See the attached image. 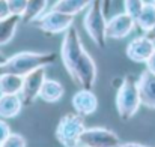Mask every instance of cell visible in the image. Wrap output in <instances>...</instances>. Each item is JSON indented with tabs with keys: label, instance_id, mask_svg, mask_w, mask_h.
<instances>
[{
	"label": "cell",
	"instance_id": "e0dca14e",
	"mask_svg": "<svg viewBox=\"0 0 155 147\" xmlns=\"http://www.w3.org/2000/svg\"><path fill=\"white\" fill-rule=\"evenodd\" d=\"M23 87V77L15 74L0 75V95H20Z\"/></svg>",
	"mask_w": 155,
	"mask_h": 147
},
{
	"label": "cell",
	"instance_id": "cb8c5ba5",
	"mask_svg": "<svg viewBox=\"0 0 155 147\" xmlns=\"http://www.w3.org/2000/svg\"><path fill=\"white\" fill-rule=\"evenodd\" d=\"M9 15H11V11H9L8 0H0V18H5Z\"/></svg>",
	"mask_w": 155,
	"mask_h": 147
},
{
	"label": "cell",
	"instance_id": "4dcf8cb0",
	"mask_svg": "<svg viewBox=\"0 0 155 147\" xmlns=\"http://www.w3.org/2000/svg\"><path fill=\"white\" fill-rule=\"evenodd\" d=\"M152 3H154V5H155V0H152Z\"/></svg>",
	"mask_w": 155,
	"mask_h": 147
},
{
	"label": "cell",
	"instance_id": "83f0119b",
	"mask_svg": "<svg viewBox=\"0 0 155 147\" xmlns=\"http://www.w3.org/2000/svg\"><path fill=\"white\" fill-rule=\"evenodd\" d=\"M145 35H146L148 38H151L152 41H155V26L151 29V30H149V32H148V33H145Z\"/></svg>",
	"mask_w": 155,
	"mask_h": 147
},
{
	"label": "cell",
	"instance_id": "d4e9b609",
	"mask_svg": "<svg viewBox=\"0 0 155 147\" xmlns=\"http://www.w3.org/2000/svg\"><path fill=\"white\" fill-rule=\"evenodd\" d=\"M145 65H146V69H148V71H151V72H154L155 74V51L151 54V57L146 60Z\"/></svg>",
	"mask_w": 155,
	"mask_h": 147
},
{
	"label": "cell",
	"instance_id": "ffe728a7",
	"mask_svg": "<svg viewBox=\"0 0 155 147\" xmlns=\"http://www.w3.org/2000/svg\"><path fill=\"white\" fill-rule=\"evenodd\" d=\"M143 6H145V0H124V12L131 15L134 20L137 18Z\"/></svg>",
	"mask_w": 155,
	"mask_h": 147
},
{
	"label": "cell",
	"instance_id": "ac0fdd59",
	"mask_svg": "<svg viewBox=\"0 0 155 147\" xmlns=\"http://www.w3.org/2000/svg\"><path fill=\"white\" fill-rule=\"evenodd\" d=\"M48 0H27L26 9L21 15L23 23H35L47 9Z\"/></svg>",
	"mask_w": 155,
	"mask_h": 147
},
{
	"label": "cell",
	"instance_id": "4fadbf2b",
	"mask_svg": "<svg viewBox=\"0 0 155 147\" xmlns=\"http://www.w3.org/2000/svg\"><path fill=\"white\" fill-rule=\"evenodd\" d=\"M23 99L20 95H0V117L12 119L21 113Z\"/></svg>",
	"mask_w": 155,
	"mask_h": 147
},
{
	"label": "cell",
	"instance_id": "9a60e30c",
	"mask_svg": "<svg viewBox=\"0 0 155 147\" xmlns=\"http://www.w3.org/2000/svg\"><path fill=\"white\" fill-rule=\"evenodd\" d=\"M20 23H21V15L11 14L9 17L0 18V47L12 41Z\"/></svg>",
	"mask_w": 155,
	"mask_h": 147
},
{
	"label": "cell",
	"instance_id": "7c38bea8",
	"mask_svg": "<svg viewBox=\"0 0 155 147\" xmlns=\"http://www.w3.org/2000/svg\"><path fill=\"white\" fill-rule=\"evenodd\" d=\"M137 87L140 93L142 105L155 110V74L145 69L137 78Z\"/></svg>",
	"mask_w": 155,
	"mask_h": 147
},
{
	"label": "cell",
	"instance_id": "7402d4cb",
	"mask_svg": "<svg viewBox=\"0 0 155 147\" xmlns=\"http://www.w3.org/2000/svg\"><path fill=\"white\" fill-rule=\"evenodd\" d=\"M8 5H9L11 14L23 15V12L26 9V5H27V0H8Z\"/></svg>",
	"mask_w": 155,
	"mask_h": 147
},
{
	"label": "cell",
	"instance_id": "3957f363",
	"mask_svg": "<svg viewBox=\"0 0 155 147\" xmlns=\"http://www.w3.org/2000/svg\"><path fill=\"white\" fill-rule=\"evenodd\" d=\"M83 27L89 38L98 48H105L107 45V15L104 14L100 0H94L84 12Z\"/></svg>",
	"mask_w": 155,
	"mask_h": 147
},
{
	"label": "cell",
	"instance_id": "4316f807",
	"mask_svg": "<svg viewBox=\"0 0 155 147\" xmlns=\"http://www.w3.org/2000/svg\"><path fill=\"white\" fill-rule=\"evenodd\" d=\"M117 147H148V146H143V144H137V143H127V144H120Z\"/></svg>",
	"mask_w": 155,
	"mask_h": 147
},
{
	"label": "cell",
	"instance_id": "30bf717a",
	"mask_svg": "<svg viewBox=\"0 0 155 147\" xmlns=\"http://www.w3.org/2000/svg\"><path fill=\"white\" fill-rule=\"evenodd\" d=\"M155 51V41L148 38L146 35L137 36L127 45V57L136 63H146V60L151 57V54Z\"/></svg>",
	"mask_w": 155,
	"mask_h": 147
},
{
	"label": "cell",
	"instance_id": "5b68a950",
	"mask_svg": "<svg viewBox=\"0 0 155 147\" xmlns=\"http://www.w3.org/2000/svg\"><path fill=\"white\" fill-rule=\"evenodd\" d=\"M86 129L84 117L80 114L68 113L65 114L56 128V138L63 147H77L80 135Z\"/></svg>",
	"mask_w": 155,
	"mask_h": 147
},
{
	"label": "cell",
	"instance_id": "1f68e13d",
	"mask_svg": "<svg viewBox=\"0 0 155 147\" xmlns=\"http://www.w3.org/2000/svg\"><path fill=\"white\" fill-rule=\"evenodd\" d=\"M77 147H81V146H77Z\"/></svg>",
	"mask_w": 155,
	"mask_h": 147
},
{
	"label": "cell",
	"instance_id": "d6986e66",
	"mask_svg": "<svg viewBox=\"0 0 155 147\" xmlns=\"http://www.w3.org/2000/svg\"><path fill=\"white\" fill-rule=\"evenodd\" d=\"M136 26L145 33H148L155 26V5L152 2L145 3V6L136 18Z\"/></svg>",
	"mask_w": 155,
	"mask_h": 147
},
{
	"label": "cell",
	"instance_id": "44dd1931",
	"mask_svg": "<svg viewBox=\"0 0 155 147\" xmlns=\"http://www.w3.org/2000/svg\"><path fill=\"white\" fill-rule=\"evenodd\" d=\"M0 147H27V143H26V138H24L21 134L12 132V134L0 144Z\"/></svg>",
	"mask_w": 155,
	"mask_h": 147
},
{
	"label": "cell",
	"instance_id": "ba28073f",
	"mask_svg": "<svg viewBox=\"0 0 155 147\" xmlns=\"http://www.w3.org/2000/svg\"><path fill=\"white\" fill-rule=\"evenodd\" d=\"M45 68H38L23 77V87L20 92V96L23 99V104L26 107L32 105L35 99L39 98L41 87L45 81Z\"/></svg>",
	"mask_w": 155,
	"mask_h": 147
},
{
	"label": "cell",
	"instance_id": "2e32d148",
	"mask_svg": "<svg viewBox=\"0 0 155 147\" xmlns=\"http://www.w3.org/2000/svg\"><path fill=\"white\" fill-rule=\"evenodd\" d=\"M92 2L94 0H56V3L51 6V9H56V11H60L63 14L75 17L81 11L87 9Z\"/></svg>",
	"mask_w": 155,
	"mask_h": 147
},
{
	"label": "cell",
	"instance_id": "f1b7e54d",
	"mask_svg": "<svg viewBox=\"0 0 155 147\" xmlns=\"http://www.w3.org/2000/svg\"><path fill=\"white\" fill-rule=\"evenodd\" d=\"M6 59H8V57H6L5 54H2V53H0V65H3V63L6 62Z\"/></svg>",
	"mask_w": 155,
	"mask_h": 147
},
{
	"label": "cell",
	"instance_id": "7a4b0ae2",
	"mask_svg": "<svg viewBox=\"0 0 155 147\" xmlns=\"http://www.w3.org/2000/svg\"><path fill=\"white\" fill-rule=\"evenodd\" d=\"M142 105L140 93L137 87V80H134L133 75H125L122 78L120 86L116 93V110L122 120H130L134 117V114L139 111Z\"/></svg>",
	"mask_w": 155,
	"mask_h": 147
},
{
	"label": "cell",
	"instance_id": "603a6c76",
	"mask_svg": "<svg viewBox=\"0 0 155 147\" xmlns=\"http://www.w3.org/2000/svg\"><path fill=\"white\" fill-rule=\"evenodd\" d=\"M11 134H12V132H11V126L0 117V144H2Z\"/></svg>",
	"mask_w": 155,
	"mask_h": 147
},
{
	"label": "cell",
	"instance_id": "277c9868",
	"mask_svg": "<svg viewBox=\"0 0 155 147\" xmlns=\"http://www.w3.org/2000/svg\"><path fill=\"white\" fill-rule=\"evenodd\" d=\"M86 53L87 51L83 47L81 36H80L78 30L74 26H71L63 33V39H62V45H60V57H62L63 66H65L66 72L69 74V77L74 75L77 66L80 65V62L83 60Z\"/></svg>",
	"mask_w": 155,
	"mask_h": 147
},
{
	"label": "cell",
	"instance_id": "484cf974",
	"mask_svg": "<svg viewBox=\"0 0 155 147\" xmlns=\"http://www.w3.org/2000/svg\"><path fill=\"white\" fill-rule=\"evenodd\" d=\"M101 2V6H103V11L105 15H108L110 14V8H111V3H113V0H100Z\"/></svg>",
	"mask_w": 155,
	"mask_h": 147
},
{
	"label": "cell",
	"instance_id": "6da1fadb",
	"mask_svg": "<svg viewBox=\"0 0 155 147\" xmlns=\"http://www.w3.org/2000/svg\"><path fill=\"white\" fill-rule=\"evenodd\" d=\"M56 62L54 53H35V51H21L8 57L3 65H0V75L2 74H15L24 77L26 74L38 69L47 68Z\"/></svg>",
	"mask_w": 155,
	"mask_h": 147
},
{
	"label": "cell",
	"instance_id": "8992f818",
	"mask_svg": "<svg viewBox=\"0 0 155 147\" xmlns=\"http://www.w3.org/2000/svg\"><path fill=\"white\" fill-rule=\"evenodd\" d=\"M33 24L47 35H59L65 33L71 26H74V15L50 9L48 12H44Z\"/></svg>",
	"mask_w": 155,
	"mask_h": 147
},
{
	"label": "cell",
	"instance_id": "9c48e42d",
	"mask_svg": "<svg viewBox=\"0 0 155 147\" xmlns=\"http://www.w3.org/2000/svg\"><path fill=\"white\" fill-rule=\"evenodd\" d=\"M136 20L127 12L116 14L107 20V39H124L136 29Z\"/></svg>",
	"mask_w": 155,
	"mask_h": 147
},
{
	"label": "cell",
	"instance_id": "8fae6325",
	"mask_svg": "<svg viewBox=\"0 0 155 147\" xmlns=\"http://www.w3.org/2000/svg\"><path fill=\"white\" fill-rule=\"evenodd\" d=\"M74 111L83 117L94 114L98 110V96L92 92V89H80L74 93L71 99Z\"/></svg>",
	"mask_w": 155,
	"mask_h": 147
},
{
	"label": "cell",
	"instance_id": "f546056e",
	"mask_svg": "<svg viewBox=\"0 0 155 147\" xmlns=\"http://www.w3.org/2000/svg\"><path fill=\"white\" fill-rule=\"evenodd\" d=\"M151 2H152V0H145V3H151Z\"/></svg>",
	"mask_w": 155,
	"mask_h": 147
},
{
	"label": "cell",
	"instance_id": "52a82bcc",
	"mask_svg": "<svg viewBox=\"0 0 155 147\" xmlns=\"http://www.w3.org/2000/svg\"><path fill=\"white\" fill-rule=\"evenodd\" d=\"M120 144L119 135L105 128H86L78 140L81 147H117Z\"/></svg>",
	"mask_w": 155,
	"mask_h": 147
},
{
	"label": "cell",
	"instance_id": "5bb4252c",
	"mask_svg": "<svg viewBox=\"0 0 155 147\" xmlns=\"http://www.w3.org/2000/svg\"><path fill=\"white\" fill-rule=\"evenodd\" d=\"M65 93V89L62 86V83H59L57 80L51 78H45L41 92H39V99H42L47 104H54L57 101H60Z\"/></svg>",
	"mask_w": 155,
	"mask_h": 147
}]
</instances>
